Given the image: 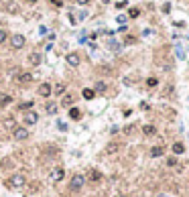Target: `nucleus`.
Instances as JSON below:
<instances>
[{"label":"nucleus","mask_w":189,"mask_h":197,"mask_svg":"<svg viewBox=\"0 0 189 197\" xmlns=\"http://www.w3.org/2000/svg\"><path fill=\"white\" fill-rule=\"evenodd\" d=\"M63 177H65V169H63V167H55V169L51 171V181H53V183H59Z\"/></svg>","instance_id":"4"},{"label":"nucleus","mask_w":189,"mask_h":197,"mask_svg":"<svg viewBox=\"0 0 189 197\" xmlns=\"http://www.w3.org/2000/svg\"><path fill=\"white\" fill-rule=\"evenodd\" d=\"M116 20H118V23H120V25H124V23H126V16H124V14H120V16H118V18H116Z\"/></svg>","instance_id":"35"},{"label":"nucleus","mask_w":189,"mask_h":197,"mask_svg":"<svg viewBox=\"0 0 189 197\" xmlns=\"http://www.w3.org/2000/svg\"><path fill=\"white\" fill-rule=\"evenodd\" d=\"M25 43H27V41H25L22 35H12V37H10V45H12V49H22Z\"/></svg>","instance_id":"7"},{"label":"nucleus","mask_w":189,"mask_h":197,"mask_svg":"<svg viewBox=\"0 0 189 197\" xmlns=\"http://www.w3.org/2000/svg\"><path fill=\"white\" fill-rule=\"evenodd\" d=\"M51 4L57 6V8H61V6H63V0H51Z\"/></svg>","instance_id":"34"},{"label":"nucleus","mask_w":189,"mask_h":197,"mask_svg":"<svg viewBox=\"0 0 189 197\" xmlns=\"http://www.w3.org/2000/svg\"><path fill=\"white\" fill-rule=\"evenodd\" d=\"M165 165H167L169 169H181V165H179L177 157H169V158H165Z\"/></svg>","instance_id":"16"},{"label":"nucleus","mask_w":189,"mask_h":197,"mask_svg":"<svg viewBox=\"0 0 189 197\" xmlns=\"http://www.w3.org/2000/svg\"><path fill=\"white\" fill-rule=\"evenodd\" d=\"M0 83H2V77H0Z\"/></svg>","instance_id":"47"},{"label":"nucleus","mask_w":189,"mask_h":197,"mask_svg":"<svg viewBox=\"0 0 189 197\" xmlns=\"http://www.w3.org/2000/svg\"><path fill=\"white\" fill-rule=\"evenodd\" d=\"M173 153H175V155H183V153H185V146H183L181 142H175V144H173Z\"/></svg>","instance_id":"24"},{"label":"nucleus","mask_w":189,"mask_h":197,"mask_svg":"<svg viewBox=\"0 0 189 197\" xmlns=\"http://www.w3.org/2000/svg\"><path fill=\"white\" fill-rule=\"evenodd\" d=\"M27 2H29V4H35V2H37V0H27Z\"/></svg>","instance_id":"44"},{"label":"nucleus","mask_w":189,"mask_h":197,"mask_svg":"<svg viewBox=\"0 0 189 197\" xmlns=\"http://www.w3.org/2000/svg\"><path fill=\"white\" fill-rule=\"evenodd\" d=\"M148 155H150L152 158H157V157H163V155H165V146H163V144H155V146H150Z\"/></svg>","instance_id":"12"},{"label":"nucleus","mask_w":189,"mask_h":197,"mask_svg":"<svg viewBox=\"0 0 189 197\" xmlns=\"http://www.w3.org/2000/svg\"><path fill=\"white\" fill-rule=\"evenodd\" d=\"M18 110H33V102H22L18 106Z\"/></svg>","instance_id":"30"},{"label":"nucleus","mask_w":189,"mask_h":197,"mask_svg":"<svg viewBox=\"0 0 189 197\" xmlns=\"http://www.w3.org/2000/svg\"><path fill=\"white\" fill-rule=\"evenodd\" d=\"M33 189H35V191L41 189V183H31V191H33Z\"/></svg>","instance_id":"36"},{"label":"nucleus","mask_w":189,"mask_h":197,"mask_svg":"<svg viewBox=\"0 0 189 197\" xmlns=\"http://www.w3.org/2000/svg\"><path fill=\"white\" fill-rule=\"evenodd\" d=\"M37 94H39V96H41V98H49V96H51V94H53V87H51V85H49L47 81H43V83H41V85H39V89H37Z\"/></svg>","instance_id":"8"},{"label":"nucleus","mask_w":189,"mask_h":197,"mask_svg":"<svg viewBox=\"0 0 189 197\" xmlns=\"http://www.w3.org/2000/svg\"><path fill=\"white\" fill-rule=\"evenodd\" d=\"M134 43H136V37H130V35H128V37L124 39V45H134Z\"/></svg>","instance_id":"31"},{"label":"nucleus","mask_w":189,"mask_h":197,"mask_svg":"<svg viewBox=\"0 0 189 197\" xmlns=\"http://www.w3.org/2000/svg\"><path fill=\"white\" fill-rule=\"evenodd\" d=\"M53 91H55L57 96H61V94L65 91V83H63V81H59V83H57V85L53 87Z\"/></svg>","instance_id":"25"},{"label":"nucleus","mask_w":189,"mask_h":197,"mask_svg":"<svg viewBox=\"0 0 189 197\" xmlns=\"http://www.w3.org/2000/svg\"><path fill=\"white\" fill-rule=\"evenodd\" d=\"M84 183H86V175H73L71 181H69V191H71V193L79 191V189L84 187Z\"/></svg>","instance_id":"2"},{"label":"nucleus","mask_w":189,"mask_h":197,"mask_svg":"<svg viewBox=\"0 0 189 197\" xmlns=\"http://www.w3.org/2000/svg\"><path fill=\"white\" fill-rule=\"evenodd\" d=\"M128 16H130V18H136V16H141V10H138V8H130V10H128Z\"/></svg>","instance_id":"29"},{"label":"nucleus","mask_w":189,"mask_h":197,"mask_svg":"<svg viewBox=\"0 0 189 197\" xmlns=\"http://www.w3.org/2000/svg\"><path fill=\"white\" fill-rule=\"evenodd\" d=\"M82 96H84V100H94L96 91L92 89V87H86V89H82Z\"/></svg>","instance_id":"19"},{"label":"nucleus","mask_w":189,"mask_h":197,"mask_svg":"<svg viewBox=\"0 0 189 197\" xmlns=\"http://www.w3.org/2000/svg\"><path fill=\"white\" fill-rule=\"evenodd\" d=\"M6 39H8V33L0 29V43H4V41H6Z\"/></svg>","instance_id":"32"},{"label":"nucleus","mask_w":189,"mask_h":197,"mask_svg":"<svg viewBox=\"0 0 189 197\" xmlns=\"http://www.w3.org/2000/svg\"><path fill=\"white\" fill-rule=\"evenodd\" d=\"M94 91L96 94H104V91H106V81H96Z\"/></svg>","instance_id":"23"},{"label":"nucleus","mask_w":189,"mask_h":197,"mask_svg":"<svg viewBox=\"0 0 189 197\" xmlns=\"http://www.w3.org/2000/svg\"><path fill=\"white\" fill-rule=\"evenodd\" d=\"M45 112L47 114H57V104L55 102H47L45 104Z\"/></svg>","instance_id":"20"},{"label":"nucleus","mask_w":189,"mask_h":197,"mask_svg":"<svg viewBox=\"0 0 189 197\" xmlns=\"http://www.w3.org/2000/svg\"><path fill=\"white\" fill-rule=\"evenodd\" d=\"M124 132H126V134H132V126H124Z\"/></svg>","instance_id":"40"},{"label":"nucleus","mask_w":189,"mask_h":197,"mask_svg":"<svg viewBox=\"0 0 189 197\" xmlns=\"http://www.w3.org/2000/svg\"><path fill=\"white\" fill-rule=\"evenodd\" d=\"M116 197H128V195H126V193H120V195H116Z\"/></svg>","instance_id":"43"},{"label":"nucleus","mask_w":189,"mask_h":197,"mask_svg":"<svg viewBox=\"0 0 189 197\" xmlns=\"http://www.w3.org/2000/svg\"><path fill=\"white\" fill-rule=\"evenodd\" d=\"M148 35H152V31H150V29H144V31H142V37H148Z\"/></svg>","instance_id":"38"},{"label":"nucleus","mask_w":189,"mask_h":197,"mask_svg":"<svg viewBox=\"0 0 189 197\" xmlns=\"http://www.w3.org/2000/svg\"><path fill=\"white\" fill-rule=\"evenodd\" d=\"M2 128H6V130H14V128H16V118L6 116V118L2 120Z\"/></svg>","instance_id":"13"},{"label":"nucleus","mask_w":189,"mask_h":197,"mask_svg":"<svg viewBox=\"0 0 189 197\" xmlns=\"http://www.w3.org/2000/svg\"><path fill=\"white\" fill-rule=\"evenodd\" d=\"M79 61H82V59H79L77 53H67V55H65V63H67L69 67H77Z\"/></svg>","instance_id":"6"},{"label":"nucleus","mask_w":189,"mask_h":197,"mask_svg":"<svg viewBox=\"0 0 189 197\" xmlns=\"http://www.w3.org/2000/svg\"><path fill=\"white\" fill-rule=\"evenodd\" d=\"M86 179H88L90 183H100V181H102V173H100L98 169H90L88 175H86Z\"/></svg>","instance_id":"9"},{"label":"nucleus","mask_w":189,"mask_h":197,"mask_svg":"<svg viewBox=\"0 0 189 197\" xmlns=\"http://www.w3.org/2000/svg\"><path fill=\"white\" fill-rule=\"evenodd\" d=\"M124 6H126V2H124V0H122V2H116V8H124Z\"/></svg>","instance_id":"39"},{"label":"nucleus","mask_w":189,"mask_h":197,"mask_svg":"<svg viewBox=\"0 0 189 197\" xmlns=\"http://www.w3.org/2000/svg\"><path fill=\"white\" fill-rule=\"evenodd\" d=\"M69 118H71V120H79V118H82V110H77V108L71 106V110H69Z\"/></svg>","instance_id":"21"},{"label":"nucleus","mask_w":189,"mask_h":197,"mask_svg":"<svg viewBox=\"0 0 189 197\" xmlns=\"http://www.w3.org/2000/svg\"><path fill=\"white\" fill-rule=\"evenodd\" d=\"M108 47H110V51H114V53H118V51H120V49H122V45H120V43H118V41H110V43H108Z\"/></svg>","instance_id":"22"},{"label":"nucleus","mask_w":189,"mask_h":197,"mask_svg":"<svg viewBox=\"0 0 189 197\" xmlns=\"http://www.w3.org/2000/svg\"><path fill=\"white\" fill-rule=\"evenodd\" d=\"M77 4H90V0H75Z\"/></svg>","instance_id":"42"},{"label":"nucleus","mask_w":189,"mask_h":197,"mask_svg":"<svg viewBox=\"0 0 189 197\" xmlns=\"http://www.w3.org/2000/svg\"><path fill=\"white\" fill-rule=\"evenodd\" d=\"M159 85V77H148L146 79V87H157Z\"/></svg>","instance_id":"26"},{"label":"nucleus","mask_w":189,"mask_h":197,"mask_svg":"<svg viewBox=\"0 0 189 197\" xmlns=\"http://www.w3.org/2000/svg\"><path fill=\"white\" fill-rule=\"evenodd\" d=\"M41 61H43V57H41V53H35V51H33V53L29 55V63H31L33 67H37V65H41Z\"/></svg>","instance_id":"14"},{"label":"nucleus","mask_w":189,"mask_h":197,"mask_svg":"<svg viewBox=\"0 0 189 197\" xmlns=\"http://www.w3.org/2000/svg\"><path fill=\"white\" fill-rule=\"evenodd\" d=\"M57 128H59V130H65V128H67V124H65L63 120H57Z\"/></svg>","instance_id":"33"},{"label":"nucleus","mask_w":189,"mask_h":197,"mask_svg":"<svg viewBox=\"0 0 189 197\" xmlns=\"http://www.w3.org/2000/svg\"><path fill=\"white\" fill-rule=\"evenodd\" d=\"M142 134H144V136H152V134H157V128H155L152 124H144V126H142Z\"/></svg>","instance_id":"17"},{"label":"nucleus","mask_w":189,"mask_h":197,"mask_svg":"<svg viewBox=\"0 0 189 197\" xmlns=\"http://www.w3.org/2000/svg\"><path fill=\"white\" fill-rule=\"evenodd\" d=\"M86 16H88V12H86V10H82V12H79V16H77V18H79V20H84V18H86Z\"/></svg>","instance_id":"37"},{"label":"nucleus","mask_w":189,"mask_h":197,"mask_svg":"<svg viewBox=\"0 0 189 197\" xmlns=\"http://www.w3.org/2000/svg\"><path fill=\"white\" fill-rule=\"evenodd\" d=\"M73 104H75V96L67 94V96H63V98H61V106H63V108H71Z\"/></svg>","instance_id":"15"},{"label":"nucleus","mask_w":189,"mask_h":197,"mask_svg":"<svg viewBox=\"0 0 189 197\" xmlns=\"http://www.w3.org/2000/svg\"><path fill=\"white\" fill-rule=\"evenodd\" d=\"M4 10H6L8 14H18V12H20V8H18V4H16L14 0H8V2L4 4Z\"/></svg>","instance_id":"11"},{"label":"nucleus","mask_w":189,"mask_h":197,"mask_svg":"<svg viewBox=\"0 0 189 197\" xmlns=\"http://www.w3.org/2000/svg\"><path fill=\"white\" fill-rule=\"evenodd\" d=\"M98 71L108 73V75H112V73H114V69H112V67H108V65H100V67H98Z\"/></svg>","instance_id":"27"},{"label":"nucleus","mask_w":189,"mask_h":197,"mask_svg":"<svg viewBox=\"0 0 189 197\" xmlns=\"http://www.w3.org/2000/svg\"><path fill=\"white\" fill-rule=\"evenodd\" d=\"M16 81H18L20 85H27V83L33 81V73H29V71H20V73L16 75Z\"/></svg>","instance_id":"10"},{"label":"nucleus","mask_w":189,"mask_h":197,"mask_svg":"<svg viewBox=\"0 0 189 197\" xmlns=\"http://www.w3.org/2000/svg\"><path fill=\"white\" fill-rule=\"evenodd\" d=\"M25 124H27V126H35V124H37V122H39V114H37V112H33V110H31V112H25Z\"/></svg>","instance_id":"5"},{"label":"nucleus","mask_w":189,"mask_h":197,"mask_svg":"<svg viewBox=\"0 0 189 197\" xmlns=\"http://www.w3.org/2000/svg\"><path fill=\"white\" fill-rule=\"evenodd\" d=\"M104 2H110V0H104Z\"/></svg>","instance_id":"46"},{"label":"nucleus","mask_w":189,"mask_h":197,"mask_svg":"<svg viewBox=\"0 0 189 197\" xmlns=\"http://www.w3.org/2000/svg\"><path fill=\"white\" fill-rule=\"evenodd\" d=\"M157 197H167V195H165V193H159V195H157Z\"/></svg>","instance_id":"45"},{"label":"nucleus","mask_w":189,"mask_h":197,"mask_svg":"<svg viewBox=\"0 0 189 197\" xmlns=\"http://www.w3.org/2000/svg\"><path fill=\"white\" fill-rule=\"evenodd\" d=\"M29 130L27 128H20V126H16L14 130H12V136H14V140H27L29 138Z\"/></svg>","instance_id":"3"},{"label":"nucleus","mask_w":189,"mask_h":197,"mask_svg":"<svg viewBox=\"0 0 189 197\" xmlns=\"http://www.w3.org/2000/svg\"><path fill=\"white\" fill-rule=\"evenodd\" d=\"M141 110H148V104H146V102H141Z\"/></svg>","instance_id":"41"},{"label":"nucleus","mask_w":189,"mask_h":197,"mask_svg":"<svg viewBox=\"0 0 189 197\" xmlns=\"http://www.w3.org/2000/svg\"><path fill=\"white\" fill-rule=\"evenodd\" d=\"M12 102V98L8 96V94H2V98H0V106H6V104H10Z\"/></svg>","instance_id":"28"},{"label":"nucleus","mask_w":189,"mask_h":197,"mask_svg":"<svg viewBox=\"0 0 189 197\" xmlns=\"http://www.w3.org/2000/svg\"><path fill=\"white\" fill-rule=\"evenodd\" d=\"M4 185H6L8 189H20V187L27 185V177H25L22 173H14V175H10V177L4 181Z\"/></svg>","instance_id":"1"},{"label":"nucleus","mask_w":189,"mask_h":197,"mask_svg":"<svg viewBox=\"0 0 189 197\" xmlns=\"http://www.w3.org/2000/svg\"><path fill=\"white\" fill-rule=\"evenodd\" d=\"M118 151H120V144H118V142H112V144L106 146L104 153H106V155H114V153H118Z\"/></svg>","instance_id":"18"}]
</instances>
